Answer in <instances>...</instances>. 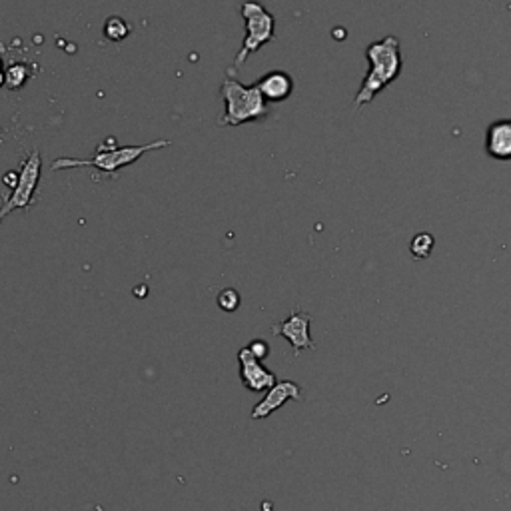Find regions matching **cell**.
I'll use <instances>...</instances> for the list:
<instances>
[{"instance_id":"6da1fadb","label":"cell","mask_w":511,"mask_h":511,"mask_svg":"<svg viewBox=\"0 0 511 511\" xmlns=\"http://www.w3.org/2000/svg\"><path fill=\"white\" fill-rule=\"evenodd\" d=\"M366 58L370 62V70L354 98L358 110L370 104L383 88H387L401 74V66H404L401 46L396 36H383L382 40L371 42L366 48Z\"/></svg>"},{"instance_id":"7a4b0ae2","label":"cell","mask_w":511,"mask_h":511,"mask_svg":"<svg viewBox=\"0 0 511 511\" xmlns=\"http://www.w3.org/2000/svg\"><path fill=\"white\" fill-rule=\"evenodd\" d=\"M220 96L224 100V114L218 120V126H240L246 122H258L270 112L268 102L262 96L258 84L246 86L234 77L222 82Z\"/></svg>"},{"instance_id":"3957f363","label":"cell","mask_w":511,"mask_h":511,"mask_svg":"<svg viewBox=\"0 0 511 511\" xmlns=\"http://www.w3.org/2000/svg\"><path fill=\"white\" fill-rule=\"evenodd\" d=\"M170 146V142L160 138V140L148 142V144H140V146H114V148H106V146H98L96 148V154L92 158H86V160H80V158H68V156H62V158H56L52 162V170H70V168H78V166H94L98 168L100 172H118L120 168L130 166L132 162H136L138 158H142L146 152L150 150H158V148H166Z\"/></svg>"},{"instance_id":"277c9868","label":"cell","mask_w":511,"mask_h":511,"mask_svg":"<svg viewBox=\"0 0 511 511\" xmlns=\"http://www.w3.org/2000/svg\"><path fill=\"white\" fill-rule=\"evenodd\" d=\"M244 22H246V36H244L242 48L236 54V66H242L254 52H258L264 44L274 40L276 30V18L264 8V4L255 0H246L240 8Z\"/></svg>"},{"instance_id":"5b68a950","label":"cell","mask_w":511,"mask_h":511,"mask_svg":"<svg viewBox=\"0 0 511 511\" xmlns=\"http://www.w3.org/2000/svg\"><path fill=\"white\" fill-rule=\"evenodd\" d=\"M42 160H40V154L36 150L28 154L20 166L18 172V182L13 188V194L6 196L2 194V206H0V226H2V220L8 216L14 210H28L32 204V198H34V192L39 188L40 174H42Z\"/></svg>"},{"instance_id":"8992f818","label":"cell","mask_w":511,"mask_h":511,"mask_svg":"<svg viewBox=\"0 0 511 511\" xmlns=\"http://www.w3.org/2000/svg\"><path fill=\"white\" fill-rule=\"evenodd\" d=\"M310 324H312V316L307 312L294 310L284 321L272 326V333L286 338L292 344V350L298 356L302 350H316V344L310 336Z\"/></svg>"},{"instance_id":"52a82bcc","label":"cell","mask_w":511,"mask_h":511,"mask_svg":"<svg viewBox=\"0 0 511 511\" xmlns=\"http://www.w3.org/2000/svg\"><path fill=\"white\" fill-rule=\"evenodd\" d=\"M238 359H240V378H242L244 385L252 392H264L276 385V376L270 370L262 366L260 359L254 358V354L250 352V347L246 345L238 352Z\"/></svg>"},{"instance_id":"ba28073f","label":"cell","mask_w":511,"mask_h":511,"mask_svg":"<svg viewBox=\"0 0 511 511\" xmlns=\"http://www.w3.org/2000/svg\"><path fill=\"white\" fill-rule=\"evenodd\" d=\"M290 399H302V387L296 382H288V380L278 382L274 387H270V392L260 404H255V408L252 409V420L268 418L272 411L281 408Z\"/></svg>"},{"instance_id":"9c48e42d","label":"cell","mask_w":511,"mask_h":511,"mask_svg":"<svg viewBox=\"0 0 511 511\" xmlns=\"http://www.w3.org/2000/svg\"><path fill=\"white\" fill-rule=\"evenodd\" d=\"M255 84L266 102H284L294 92V80L286 70H270Z\"/></svg>"},{"instance_id":"30bf717a","label":"cell","mask_w":511,"mask_h":511,"mask_svg":"<svg viewBox=\"0 0 511 511\" xmlns=\"http://www.w3.org/2000/svg\"><path fill=\"white\" fill-rule=\"evenodd\" d=\"M486 152L496 160H511V118H499L489 124L486 134Z\"/></svg>"},{"instance_id":"8fae6325","label":"cell","mask_w":511,"mask_h":511,"mask_svg":"<svg viewBox=\"0 0 511 511\" xmlns=\"http://www.w3.org/2000/svg\"><path fill=\"white\" fill-rule=\"evenodd\" d=\"M130 34V26L120 16H110L104 25V36L110 42H122Z\"/></svg>"},{"instance_id":"7c38bea8","label":"cell","mask_w":511,"mask_h":511,"mask_svg":"<svg viewBox=\"0 0 511 511\" xmlns=\"http://www.w3.org/2000/svg\"><path fill=\"white\" fill-rule=\"evenodd\" d=\"M434 236L432 234H427V232H422V234H418L411 244H409V252L413 258H418V260H425L427 255L432 254V250H434Z\"/></svg>"},{"instance_id":"4fadbf2b","label":"cell","mask_w":511,"mask_h":511,"mask_svg":"<svg viewBox=\"0 0 511 511\" xmlns=\"http://www.w3.org/2000/svg\"><path fill=\"white\" fill-rule=\"evenodd\" d=\"M4 78H6V84H4V86H8L11 90L20 88V86L26 82V78H28L25 64H14V66H11V68L4 72Z\"/></svg>"},{"instance_id":"5bb4252c","label":"cell","mask_w":511,"mask_h":511,"mask_svg":"<svg viewBox=\"0 0 511 511\" xmlns=\"http://www.w3.org/2000/svg\"><path fill=\"white\" fill-rule=\"evenodd\" d=\"M218 306L222 307L224 312H236L238 306H240V294L234 288L222 290L220 296H218Z\"/></svg>"},{"instance_id":"9a60e30c","label":"cell","mask_w":511,"mask_h":511,"mask_svg":"<svg viewBox=\"0 0 511 511\" xmlns=\"http://www.w3.org/2000/svg\"><path fill=\"white\" fill-rule=\"evenodd\" d=\"M248 347H250V352L254 354V358L255 359H262L264 358H268V354H270V345L264 342V340H254V342H250L248 344Z\"/></svg>"},{"instance_id":"2e32d148","label":"cell","mask_w":511,"mask_h":511,"mask_svg":"<svg viewBox=\"0 0 511 511\" xmlns=\"http://www.w3.org/2000/svg\"><path fill=\"white\" fill-rule=\"evenodd\" d=\"M6 84V78H4V72H0V88Z\"/></svg>"},{"instance_id":"e0dca14e","label":"cell","mask_w":511,"mask_h":511,"mask_svg":"<svg viewBox=\"0 0 511 511\" xmlns=\"http://www.w3.org/2000/svg\"><path fill=\"white\" fill-rule=\"evenodd\" d=\"M0 72H2V60H0Z\"/></svg>"}]
</instances>
